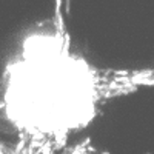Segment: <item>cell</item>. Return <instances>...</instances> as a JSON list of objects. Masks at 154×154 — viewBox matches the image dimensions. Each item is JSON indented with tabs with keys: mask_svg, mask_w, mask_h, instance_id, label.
Wrapping results in <instances>:
<instances>
[{
	"mask_svg": "<svg viewBox=\"0 0 154 154\" xmlns=\"http://www.w3.org/2000/svg\"><path fill=\"white\" fill-rule=\"evenodd\" d=\"M154 85V68L102 69L71 46L62 12L28 31L6 62L2 114L17 149L59 151L91 125L105 102Z\"/></svg>",
	"mask_w": 154,
	"mask_h": 154,
	"instance_id": "6da1fadb",
	"label": "cell"
}]
</instances>
